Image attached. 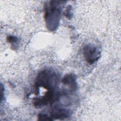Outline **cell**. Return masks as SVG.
I'll list each match as a JSON object with an SVG mask.
<instances>
[{
	"label": "cell",
	"mask_w": 121,
	"mask_h": 121,
	"mask_svg": "<svg viewBox=\"0 0 121 121\" xmlns=\"http://www.w3.org/2000/svg\"><path fill=\"white\" fill-rule=\"evenodd\" d=\"M58 78L56 74L49 70H44L41 71L37 76L35 86L36 88L42 86L50 90H53L57 84Z\"/></svg>",
	"instance_id": "6da1fadb"
},
{
	"label": "cell",
	"mask_w": 121,
	"mask_h": 121,
	"mask_svg": "<svg viewBox=\"0 0 121 121\" xmlns=\"http://www.w3.org/2000/svg\"><path fill=\"white\" fill-rule=\"evenodd\" d=\"M52 3L50 4V11L47 9V10L45 11V18L48 20V22L47 23L49 24V26L51 27L53 30V28L57 26L60 11L57 8L56 5L53 4V1H52Z\"/></svg>",
	"instance_id": "7a4b0ae2"
},
{
	"label": "cell",
	"mask_w": 121,
	"mask_h": 121,
	"mask_svg": "<svg viewBox=\"0 0 121 121\" xmlns=\"http://www.w3.org/2000/svg\"><path fill=\"white\" fill-rule=\"evenodd\" d=\"M83 54L87 62L93 64L100 57V52L97 48L91 44H87L83 48Z\"/></svg>",
	"instance_id": "3957f363"
},
{
	"label": "cell",
	"mask_w": 121,
	"mask_h": 121,
	"mask_svg": "<svg viewBox=\"0 0 121 121\" xmlns=\"http://www.w3.org/2000/svg\"><path fill=\"white\" fill-rule=\"evenodd\" d=\"M54 98V92L53 90H48L44 96L41 98H35L33 99L34 105L35 106L41 107L52 102Z\"/></svg>",
	"instance_id": "277c9868"
},
{
	"label": "cell",
	"mask_w": 121,
	"mask_h": 121,
	"mask_svg": "<svg viewBox=\"0 0 121 121\" xmlns=\"http://www.w3.org/2000/svg\"><path fill=\"white\" fill-rule=\"evenodd\" d=\"M69 115V112L68 110L58 107L53 108L51 112V118L56 119L67 118Z\"/></svg>",
	"instance_id": "5b68a950"
},
{
	"label": "cell",
	"mask_w": 121,
	"mask_h": 121,
	"mask_svg": "<svg viewBox=\"0 0 121 121\" xmlns=\"http://www.w3.org/2000/svg\"><path fill=\"white\" fill-rule=\"evenodd\" d=\"M63 83L68 86L71 89L75 90L77 88V83L76 82V78L72 74L66 75L62 78Z\"/></svg>",
	"instance_id": "8992f818"
},
{
	"label": "cell",
	"mask_w": 121,
	"mask_h": 121,
	"mask_svg": "<svg viewBox=\"0 0 121 121\" xmlns=\"http://www.w3.org/2000/svg\"><path fill=\"white\" fill-rule=\"evenodd\" d=\"M51 117H49L47 115L43 114H40L38 115V120H44V121H47V120H52V119L51 118Z\"/></svg>",
	"instance_id": "52a82bcc"
},
{
	"label": "cell",
	"mask_w": 121,
	"mask_h": 121,
	"mask_svg": "<svg viewBox=\"0 0 121 121\" xmlns=\"http://www.w3.org/2000/svg\"><path fill=\"white\" fill-rule=\"evenodd\" d=\"M7 41L9 42V43H14L16 42L17 40V38L16 37L12 36V35H10L8 37H7Z\"/></svg>",
	"instance_id": "ba28073f"
}]
</instances>
